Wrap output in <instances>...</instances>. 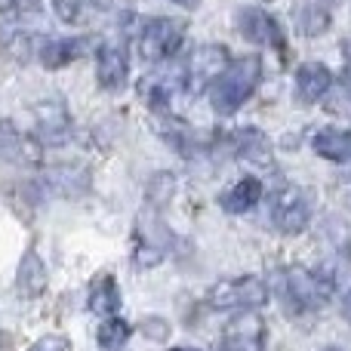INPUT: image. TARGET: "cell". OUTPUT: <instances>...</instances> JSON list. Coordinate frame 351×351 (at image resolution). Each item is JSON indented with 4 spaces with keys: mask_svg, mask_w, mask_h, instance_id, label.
<instances>
[{
    "mask_svg": "<svg viewBox=\"0 0 351 351\" xmlns=\"http://www.w3.org/2000/svg\"><path fill=\"white\" fill-rule=\"evenodd\" d=\"M259 77H262L259 56H241V59L228 62V68L206 86V99H210L213 111H216V114H234L256 93Z\"/></svg>",
    "mask_w": 351,
    "mask_h": 351,
    "instance_id": "obj_1",
    "label": "cell"
},
{
    "mask_svg": "<svg viewBox=\"0 0 351 351\" xmlns=\"http://www.w3.org/2000/svg\"><path fill=\"white\" fill-rule=\"evenodd\" d=\"M280 280H284L280 299L287 302V308L293 315H305V311L321 308L336 290L321 271H311V268H302V265H290L280 274Z\"/></svg>",
    "mask_w": 351,
    "mask_h": 351,
    "instance_id": "obj_2",
    "label": "cell"
},
{
    "mask_svg": "<svg viewBox=\"0 0 351 351\" xmlns=\"http://www.w3.org/2000/svg\"><path fill=\"white\" fill-rule=\"evenodd\" d=\"M268 284L256 274H241V278L216 280L206 293V302L219 311H259L268 302Z\"/></svg>",
    "mask_w": 351,
    "mask_h": 351,
    "instance_id": "obj_3",
    "label": "cell"
},
{
    "mask_svg": "<svg viewBox=\"0 0 351 351\" xmlns=\"http://www.w3.org/2000/svg\"><path fill=\"white\" fill-rule=\"evenodd\" d=\"M182 40H185V22L182 19H148L139 31V40H136V49L139 56L148 62V65H158V62H170L179 56Z\"/></svg>",
    "mask_w": 351,
    "mask_h": 351,
    "instance_id": "obj_4",
    "label": "cell"
},
{
    "mask_svg": "<svg viewBox=\"0 0 351 351\" xmlns=\"http://www.w3.org/2000/svg\"><path fill=\"white\" fill-rule=\"evenodd\" d=\"M271 222H274V228L287 237L302 234L311 222L308 194L299 185H280L271 200Z\"/></svg>",
    "mask_w": 351,
    "mask_h": 351,
    "instance_id": "obj_5",
    "label": "cell"
},
{
    "mask_svg": "<svg viewBox=\"0 0 351 351\" xmlns=\"http://www.w3.org/2000/svg\"><path fill=\"white\" fill-rule=\"evenodd\" d=\"M228 62H231L228 49H225L222 43H204V47L194 49L185 62V90H188V96L206 90V86L228 68Z\"/></svg>",
    "mask_w": 351,
    "mask_h": 351,
    "instance_id": "obj_6",
    "label": "cell"
},
{
    "mask_svg": "<svg viewBox=\"0 0 351 351\" xmlns=\"http://www.w3.org/2000/svg\"><path fill=\"white\" fill-rule=\"evenodd\" d=\"M265 321L259 311H237L222 330L219 351H265Z\"/></svg>",
    "mask_w": 351,
    "mask_h": 351,
    "instance_id": "obj_7",
    "label": "cell"
},
{
    "mask_svg": "<svg viewBox=\"0 0 351 351\" xmlns=\"http://www.w3.org/2000/svg\"><path fill=\"white\" fill-rule=\"evenodd\" d=\"M34 136L40 145H65L71 136V117L65 111V102H47L34 105Z\"/></svg>",
    "mask_w": 351,
    "mask_h": 351,
    "instance_id": "obj_8",
    "label": "cell"
},
{
    "mask_svg": "<svg viewBox=\"0 0 351 351\" xmlns=\"http://www.w3.org/2000/svg\"><path fill=\"white\" fill-rule=\"evenodd\" d=\"M130 77V59L127 49L114 40H105L102 47L96 49V80L102 90H123Z\"/></svg>",
    "mask_w": 351,
    "mask_h": 351,
    "instance_id": "obj_9",
    "label": "cell"
},
{
    "mask_svg": "<svg viewBox=\"0 0 351 351\" xmlns=\"http://www.w3.org/2000/svg\"><path fill=\"white\" fill-rule=\"evenodd\" d=\"M40 142L37 136H28L16 127L12 121H0V158L12 160V164L34 167L40 164Z\"/></svg>",
    "mask_w": 351,
    "mask_h": 351,
    "instance_id": "obj_10",
    "label": "cell"
},
{
    "mask_svg": "<svg viewBox=\"0 0 351 351\" xmlns=\"http://www.w3.org/2000/svg\"><path fill=\"white\" fill-rule=\"evenodd\" d=\"M237 28L243 31V37H247V40L259 43V47H265V43H268V47L287 53V43H284V37H280L278 22H274L265 10H256V6H241V12H237Z\"/></svg>",
    "mask_w": 351,
    "mask_h": 351,
    "instance_id": "obj_11",
    "label": "cell"
},
{
    "mask_svg": "<svg viewBox=\"0 0 351 351\" xmlns=\"http://www.w3.org/2000/svg\"><path fill=\"white\" fill-rule=\"evenodd\" d=\"M333 86V71L324 62H305L296 71V102L302 105H315Z\"/></svg>",
    "mask_w": 351,
    "mask_h": 351,
    "instance_id": "obj_12",
    "label": "cell"
},
{
    "mask_svg": "<svg viewBox=\"0 0 351 351\" xmlns=\"http://www.w3.org/2000/svg\"><path fill=\"white\" fill-rule=\"evenodd\" d=\"M234 154L250 167L259 170H271L274 167V154H271V142L262 130L256 127H243L234 133Z\"/></svg>",
    "mask_w": 351,
    "mask_h": 351,
    "instance_id": "obj_13",
    "label": "cell"
},
{
    "mask_svg": "<svg viewBox=\"0 0 351 351\" xmlns=\"http://www.w3.org/2000/svg\"><path fill=\"white\" fill-rule=\"evenodd\" d=\"M47 284H49V274H47V265H43L40 253L37 250H25L22 259H19V268H16V290L22 299H40L47 293Z\"/></svg>",
    "mask_w": 351,
    "mask_h": 351,
    "instance_id": "obj_14",
    "label": "cell"
},
{
    "mask_svg": "<svg viewBox=\"0 0 351 351\" xmlns=\"http://www.w3.org/2000/svg\"><path fill=\"white\" fill-rule=\"evenodd\" d=\"M259 200H262V182L256 179V176H243L234 185L225 188L222 197H219V206H222L225 213H231V216H241V213L253 210Z\"/></svg>",
    "mask_w": 351,
    "mask_h": 351,
    "instance_id": "obj_15",
    "label": "cell"
},
{
    "mask_svg": "<svg viewBox=\"0 0 351 351\" xmlns=\"http://www.w3.org/2000/svg\"><path fill=\"white\" fill-rule=\"evenodd\" d=\"M86 308H90V315L102 317V321L121 311V290H117L114 274H99L93 280L90 293H86Z\"/></svg>",
    "mask_w": 351,
    "mask_h": 351,
    "instance_id": "obj_16",
    "label": "cell"
},
{
    "mask_svg": "<svg viewBox=\"0 0 351 351\" xmlns=\"http://www.w3.org/2000/svg\"><path fill=\"white\" fill-rule=\"evenodd\" d=\"M311 148H315L317 158L330 160V164H348L351 160V133L348 130H339V127H324L315 133Z\"/></svg>",
    "mask_w": 351,
    "mask_h": 351,
    "instance_id": "obj_17",
    "label": "cell"
},
{
    "mask_svg": "<svg viewBox=\"0 0 351 351\" xmlns=\"http://www.w3.org/2000/svg\"><path fill=\"white\" fill-rule=\"evenodd\" d=\"M84 49H86V37H49L40 47V62L43 68L56 71V68H65L74 59H80Z\"/></svg>",
    "mask_w": 351,
    "mask_h": 351,
    "instance_id": "obj_18",
    "label": "cell"
},
{
    "mask_svg": "<svg viewBox=\"0 0 351 351\" xmlns=\"http://www.w3.org/2000/svg\"><path fill=\"white\" fill-rule=\"evenodd\" d=\"M330 25H333V16H330L327 6H321V3H299L296 6V28L302 31L305 37L327 34Z\"/></svg>",
    "mask_w": 351,
    "mask_h": 351,
    "instance_id": "obj_19",
    "label": "cell"
},
{
    "mask_svg": "<svg viewBox=\"0 0 351 351\" xmlns=\"http://www.w3.org/2000/svg\"><path fill=\"white\" fill-rule=\"evenodd\" d=\"M130 339H133V327H130V321H123L121 315L105 317L96 330V342L102 351H121Z\"/></svg>",
    "mask_w": 351,
    "mask_h": 351,
    "instance_id": "obj_20",
    "label": "cell"
},
{
    "mask_svg": "<svg viewBox=\"0 0 351 351\" xmlns=\"http://www.w3.org/2000/svg\"><path fill=\"white\" fill-rule=\"evenodd\" d=\"M176 194V176L173 173H154L148 182V210H160Z\"/></svg>",
    "mask_w": 351,
    "mask_h": 351,
    "instance_id": "obj_21",
    "label": "cell"
},
{
    "mask_svg": "<svg viewBox=\"0 0 351 351\" xmlns=\"http://www.w3.org/2000/svg\"><path fill=\"white\" fill-rule=\"evenodd\" d=\"M324 99H327L330 114H351V80H346V84H339V86L333 84Z\"/></svg>",
    "mask_w": 351,
    "mask_h": 351,
    "instance_id": "obj_22",
    "label": "cell"
},
{
    "mask_svg": "<svg viewBox=\"0 0 351 351\" xmlns=\"http://www.w3.org/2000/svg\"><path fill=\"white\" fill-rule=\"evenodd\" d=\"M84 6H86V0H53L56 19L65 25H77L80 16H84Z\"/></svg>",
    "mask_w": 351,
    "mask_h": 351,
    "instance_id": "obj_23",
    "label": "cell"
},
{
    "mask_svg": "<svg viewBox=\"0 0 351 351\" xmlns=\"http://www.w3.org/2000/svg\"><path fill=\"white\" fill-rule=\"evenodd\" d=\"M28 351H71V342L59 333H49V336H40Z\"/></svg>",
    "mask_w": 351,
    "mask_h": 351,
    "instance_id": "obj_24",
    "label": "cell"
},
{
    "mask_svg": "<svg viewBox=\"0 0 351 351\" xmlns=\"http://www.w3.org/2000/svg\"><path fill=\"white\" fill-rule=\"evenodd\" d=\"M139 330H142V333L148 336V339H164V336L170 333V327H167L164 321H158V317H148V321L142 324Z\"/></svg>",
    "mask_w": 351,
    "mask_h": 351,
    "instance_id": "obj_25",
    "label": "cell"
},
{
    "mask_svg": "<svg viewBox=\"0 0 351 351\" xmlns=\"http://www.w3.org/2000/svg\"><path fill=\"white\" fill-rule=\"evenodd\" d=\"M342 315H346V321L351 324V287L346 290V299H342Z\"/></svg>",
    "mask_w": 351,
    "mask_h": 351,
    "instance_id": "obj_26",
    "label": "cell"
},
{
    "mask_svg": "<svg viewBox=\"0 0 351 351\" xmlns=\"http://www.w3.org/2000/svg\"><path fill=\"white\" fill-rule=\"evenodd\" d=\"M0 351H12V339L6 333H0Z\"/></svg>",
    "mask_w": 351,
    "mask_h": 351,
    "instance_id": "obj_27",
    "label": "cell"
},
{
    "mask_svg": "<svg viewBox=\"0 0 351 351\" xmlns=\"http://www.w3.org/2000/svg\"><path fill=\"white\" fill-rule=\"evenodd\" d=\"M321 351H342L339 346H327V348H321Z\"/></svg>",
    "mask_w": 351,
    "mask_h": 351,
    "instance_id": "obj_28",
    "label": "cell"
},
{
    "mask_svg": "<svg viewBox=\"0 0 351 351\" xmlns=\"http://www.w3.org/2000/svg\"><path fill=\"white\" fill-rule=\"evenodd\" d=\"M173 3H182V6H188V3H194V0H173Z\"/></svg>",
    "mask_w": 351,
    "mask_h": 351,
    "instance_id": "obj_29",
    "label": "cell"
},
{
    "mask_svg": "<svg viewBox=\"0 0 351 351\" xmlns=\"http://www.w3.org/2000/svg\"><path fill=\"white\" fill-rule=\"evenodd\" d=\"M167 351H197V348H167Z\"/></svg>",
    "mask_w": 351,
    "mask_h": 351,
    "instance_id": "obj_30",
    "label": "cell"
},
{
    "mask_svg": "<svg viewBox=\"0 0 351 351\" xmlns=\"http://www.w3.org/2000/svg\"><path fill=\"white\" fill-rule=\"evenodd\" d=\"M327 3H336V0H327Z\"/></svg>",
    "mask_w": 351,
    "mask_h": 351,
    "instance_id": "obj_31",
    "label": "cell"
}]
</instances>
